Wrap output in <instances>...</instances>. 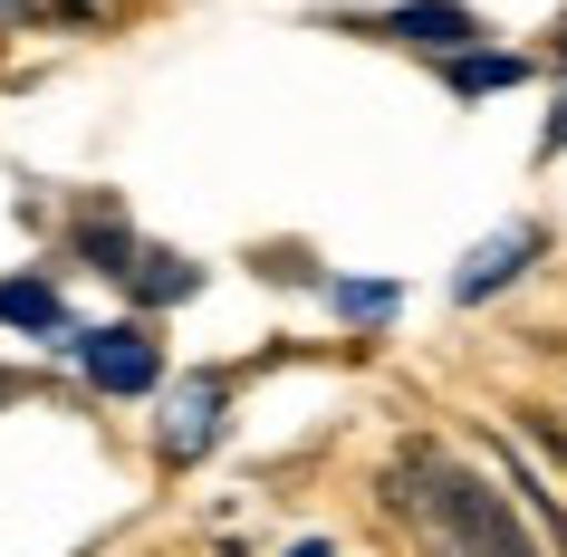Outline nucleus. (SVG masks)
<instances>
[{
  "label": "nucleus",
  "mask_w": 567,
  "mask_h": 557,
  "mask_svg": "<svg viewBox=\"0 0 567 557\" xmlns=\"http://www.w3.org/2000/svg\"><path fill=\"white\" fill-rule=\"evenodd\" d=\"M394 499H404V519H414L443 557H538L529 528H519V509H509L472 462H452V452H404Z\"/></svg>",
  "instance_id": "f257e3e1"
},
{
  "label": "nucleus",
  "mask_w": 567,
  "mask_h": 557,
  "mask_svg": "<svg viewBox=\"0 0 567 557\" xmlns=\"http://www.w3.org/2000/svg\"><path fill=\"white\" fill-rule=\"evenodd\" d=\"M68 355H78V375L96 384V394H116V404H135V394H154L164 384V347H154V327H87V337H68Z\"/></svg>",
  "instance_id": "f03ea898"
},
{
  "label": "nucleus",
  "mask_w": 567,
  "mask_h": 557,
  "mask_svg": "<svg viewBox=\"0 0 567 557\" xmlns=\"http://www.w3.org/2000/svg\"><path fill=\"white\" fill-rule=\"evenodd\" d=\"M375 30L404 39V49H443V59H462V49L481 39V20L462 10V0H404V10H385Z\"/></svg>",
  "instance_id": "7ed1b4c3"
},
{
  "label": "nucleus",
  "mask_w": 567,
  "mask_h": 557,
  "mask_svg": "<svg viewBox=\"0 0 567 557\" xmlns=\"http://www.w3.org/2000/svg\"><path fill=\"white\" fill-rule=\"evenodd\" d=\"M221 413H231L221 375H193V384L174 394V413H164V462H203L212 433H221Z\"/></svg>",
  "instance_id": "20e7f679"
},
{
  "label": "nucleus",
  "mask_w": 567,
  "mask_h": 557,
  "mask_svg": "<svg viewBox=\"0 0 567 557\" xmlns=\"http://www.w3.org/2000/svg\"><path fill=\"white\" fill-rule=\"evenodd\" d=\"M0 327H20V337H68L59 279H0Z\"/></svg>",
  "instance_id": "39448f33"
},
{
  "label": "nucleus",
  "mask_w": 567,
  "mask_h": 557,
  "mask_svg": "<svg viewBox=\"0 0 567 557\" xmlns=\"http://www.w3.org/2000/svg\"><path fill=\"white\" fill-rule=\"evenodd\" d=\"M125 289L145 298V308H183V298L203 289V269L183 260V250H154V240H145V250H135V269H125Z\"/></svg>",
  "instance_id": "423d86ee"
},
{
  "label": "nucleus",
  "mask_w": 567,
  "mask_h": 557,
  "mask_svg": "<svg viewBox=\"0 0 567 557\" xmlns=\"http://www.w3.org/2000/svg\"><path fill=\"white\" fill-rule=\"evenodd\" d=\"M538 250H548L538 231H509V240H491V250H481V260L462 269V279H452V298H491V289H509V279H519V260H538Z\"/></svg>",
  "instance_id": "0eeeda50"
},
{
  "label": "nucleus",
  "mask_w": 567,
  "mask_h": 557,
  "mask_svg": "<svg viewBox=\"0 0 567 557\" xmlns=\"http://www.w3.org/2000/svg\"><path fill=\"white\" fill-rule=\"evenodd\" d=\"M443 68H452V87H462V96H501V87L529 78V59H509V49H472V59H443Z\"/></svg>",
  "instance_id": "6e6552de"
},
{
  "label": "nucleus",
  "mask_w": 567,
  "mask_h": 557,
  "mask_svg": "<svg viewBox=\"0 0 567 557\" xmlns=\"http://www.w3.org/2000/svg\"><path fill=\"white\" fill-rule=\"evenodd\" d=\"M337 308H347V318H385L394 289H385V279H375V289H337Z\"/></svg>",
  "instance_id": "1a4fd4ad"
},
{
  "label": "nucleus",
  "mask_w": 567,
  "mask_h": 557,
  "mask_svg": "<svg viewBox=\"0 0 567 557\" xmlns=\"http://www.w3.org/2000/svg\"><path fill=\"white\" fill-rule=\"evenodd\" d=\"M548 145H567V106H558V125H548Z\"/></svg>",
  "instance_id": "9d476101"
},
{
  "label": "nucleus",
  "mask_w": 567,
  "mask_h": 557,
  "mask_svg": "<svg viewBox=\"0 0 567 557\" xmlns=\"http://www.w3.org/2000/svg\"><path fill=\"white\" fill-rule=\"evenodd\" d=\"M299 557H337V548H328V538H308V548H299Z\"/></svg>",
  "instance_id": "9b49d317"
}]
</instances>
